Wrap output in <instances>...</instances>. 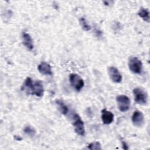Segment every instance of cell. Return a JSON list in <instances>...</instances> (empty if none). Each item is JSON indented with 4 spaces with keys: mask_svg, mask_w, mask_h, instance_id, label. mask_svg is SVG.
Listing matches in <instances>:
<instances>
[{
    "mask_svg": "<svg viewBox=\"0 0 150 150\" xmlns=\"http://www.w3.org/2000/svg\"><path fill=\"white\" fill-rule=\"evenodd\" d=\"M138 15L140 18H141L144 21L148 23L149 22V20H150L149 12L148 9L141 8L138 12Z\"/></svg>",
    "mask_w": 150,
    "mask_h": 150,
    "instance_id": "12",
    "label": "cell"
},
{
    "mask_svg": "<svg viewBox=\"0 0 150 150\" xmlns=\"http://www.w3.org/2000/svg\"><path fill=\"white\" fill-rule=\"evenodd\" d=\"M132 122L134 125L137 127H142L144 124V116L141 111H135L132 115Z\"/></svg>",
    "mask_w": 150,
    "mask_h": 150,
    "instance_id": "8",
    "label": "cell"
},
{
    "mask_svg": "<svg viewBox=\"0 0 150 150\" xmlns=\"http://www.w3.org/2000/svg\"><path fill=\"white\" fill-rule=\"evenodd\" d=\"M24 132L29 137H33L36 134V129L32 126H26L23 129Z\"/></svg>",
    "mask_w": 150,
    "mask_h": 150,
    "instance_id": "15",
    "label": "cell"
},
{
    "mask_svg": "<svg viewBox=\"0 0 150 150\" xmlns=\"http://www.w3.org/2000/svg\"><path fill=\"white\" fill-rule=\"evenodd\" d=\"M118 108L121 112L127 111L130 107V100L125 95H119L116 98Z\"/></svg>",
    "mask_w": 150,
    "mask_h": 150,
    "instance_id": "5",
    "label": "cell"
},
{
    "mask_svg": "<svg viewBox=\"0 0 150 150\" xmlns=\"http://www.w3.org/2000/svg\"><path fill=\"white\" fill-rule=\"evenodd\" d=\"M73 125L74 128V131L77 134L80 136L84 135L85 129L84 122L77 114H74L73 116Z\"/></svg>",
    "mask_w": 150,
    "mask_h": 150,
    "instance_id": "3",
    "label": "cell"
},
{
    "mask_svg": "<svg viewBox=\"0 0 150 150\" xmlns=\"http://www.w3.org/2000/svg\"><path fill=\"white\" fill-rule=\"evenodd\" d=\"M22 90L27 94L35 95L39 97H42L44 94V87L42 82L40 80L33 81L30 77H26L22 86Z\"/></svg>",
    "mask_w": 150,
    "mask_h": 150,
    "instance_id": "1",
    "label": "cell"
},
{
    "mask_svg": "<svg viewBox=\"0 0 150 150\" xmlns=\"http://www.w3.org/2000/svg\"><path fill=\"white\" fill-rule=\"evenodd\" d=\"M56 103L57 105L58 108L61 112V113L63 115H66L68 112V107L64 104V103L60 100H57L56 101Z\"/></svg>",
    "mask_w": 150,
    "mask_h": 150,
    "instance_id": "13",
    "label": "cell"
},
{
    "mask_svg": "<svg viewBox=\"0 0 150 150\" xmlns=\"http://www.w3.org/2000/svg\"><path fill=\"white\" fill-rule=\"evenodd\" d=\"M95 33L97 35V36H98V37H100L102 35V32L101 30H100L99 29H96Z\"/></svg>",
    "mask_w": 150,
    "mask_h": 150,
    "instance_id": "17",
    "label": "cell"
},
{
    "mask_svg": "<svg viewBox=\"0 0 150 150\" xmlns=\"http://www.w3.org/2000/svg\"><path fill=\"white\" fill-rule=\"evenodd\" d=\"M108 73L111 80L115 83H120L122 81V75L116 67L114 66L109 67Z\"/></svg>",
    "mask_w": 150,
    "mask_h": 150,
    "instance_id": "7",
    "label": "cell"
},
{
    "mask_svg": "<svg viewBox=\"0 0 150 150\" xmlns=\"http://www.w3.org/2000/svg\"><path fill=\"white\" fill-rule=\"evenodd\" d=\"M101 120L104 124L108 125L114 121V114L110 111L106 109L101 110Z\"/></svg>",
    "mask_w": 150,
    "mask_h": 150,
    "instance_id": "10",
    "label": "cell"
},
{
    "mask_svg": "<svg viewBox=\"0 0 150 150\" xmlns=\"http://www.w3.org/2000/svg\"><path fill=\"white\" fill-rule=\"evenodd\" d=\"M79 23L81 28L85 31H88L91 29V26L88 23L84 17H81L79 19Z\"/></svg>",
    "mask_w": 150,
    "mask_h": 150,
    "instance_id": "14",
    "label": "cell"
},
{
    "mask_svg": "<svg viewBox=\"0 0 150 150\" xmlns=\"http://www.w3.org/2000/svg\"><path fill=\"white\" fill-rule=\"evenodd\" d=\"M14 139L16 141H21L22 139V138L21 137L18 135H14Z\"/></svg>",
    "mask_w": 150,
    "mask_h": 150,
    "instance_id": "19",
    "label": "cell"
},
{
    "mask_svg": "<svg viewBox=\"0 0 150 150\" xmlns=\"http://www.w3.org/2000/svg\"><path fill=\"white\" fill-rule=\"evenodd\" d=\"M22 43L23 45L29 50H32L33 49L34 45H33V42L32 37L30 35L25 32H23L22 33Z\"/></svg>",
    "mask_w": 150,
    "mask_h": 150,
    "instance_id": "9",
    "label": "cell"
},
{
    "mask_svg": "<svg viewBox=\"0 0 150 150\" xmlns=\"http://www.w3.org/2000/svg\"><path fill=\"white\" fill-rule=\"evenodd\" d=\"M87 148L90 150H101V145L99 142L94 141L87 145Z\"/></svg>",
    "mask_w": 150,
    "mask_h": 150,
    "instance_id": "16",
    "label": "cell"
},
{
    "mask_svg": "<svg viewBox=\"0 0 150 150\" xmlns=\"http://www.w3.org/2000/svg\"><path fill=\"white\" fill-rule=\"evenodd\" d=\"M134 101L137 104L145 105L147 103L148 95L146 92L139 87H136L133 90Z\"/></svg>",
    "mask_w": 150,
    "mask_h": 150,
    "instance_id": "2",
    "label": "cell"
},
{
    "mask_svg": "<svg viewBox=\"0 0 150 150\" xmlns=\"http://www.w3.org/2000/svg\"><path fill=\"white\" fill-rule=\"evenodd\" d=\"M69 81L71 86L77 91H80L84 87V83L83 79L76 73H71L69 75Z\"/></svg>",
    "mask_w": 150,
    "mask_h": 150,
    "instance_id": "6",
    "label": "cell"
},
{
    "mask_svg": "<svg viewBox=\"0 0 150 150\" xmlns=\"http://www.w3.org/2000/svg\"><path fill=\"white\" fill-rule=\"evenodd\" d=\"M128 67L135 74H140L142 70V63L137 57H131L128 60Z\"/></svg>",
    "mask_w": 150,
    "mask_h": 150,
    "instance_id": "4",
    "label": "cell"
},
{
    "mask_svg": "<svg viewBox=\"0 0 150 150\" xmlns=\"http://www.w3.org/2000/svg\"><path fill=\"white\" fill-rule=\"evenodd\" d=\"M122 148H123L124 149H128V146H127V144L126 142L122 141Z\"/></svg>",
    "mask_w": 150,
    "mask_h": 150,
    "instance_id": "18",
    "label": "cell"
},
{
    "mask_svg": "<svg viewBox=\"0 0 150 150\" xmlns=\"http://www.w3.org/2000/svg\"><path fill=\"white\" fill-rule=\"evenodd\" d=\"M38 71L40 73L44 75H52V71L50 65L47 62H41L38 66Z\"/></svg>",
    "mask_w": 150,
    "mask_h": 150,
    "instance_id": "11",
    "label": "cell"
}]
</instances>
